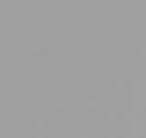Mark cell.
Masks as SVG:
<instances>
[]
</instances>
